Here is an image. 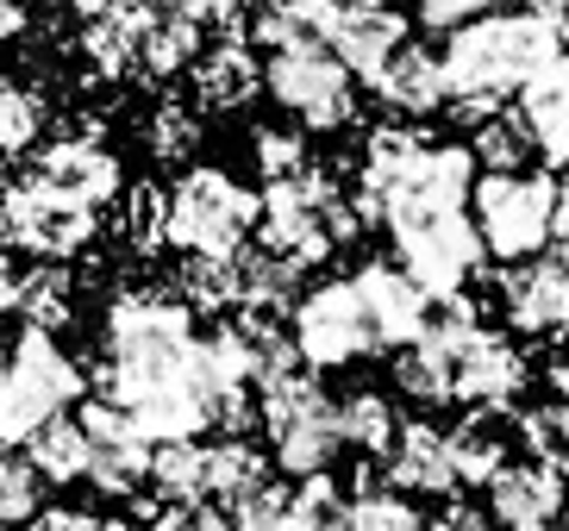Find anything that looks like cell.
Listing matches in <instances>:
<instances>
[{"label": "cell", "instance_id": "1", "mask_svg": "<svg viewBox=\"0 0 569 531\" xmlns=\"http://www.w3.org/2000/svg\"><path fill=\"white\" fill-rule=\"evenodd\" d=\"M395 382L413 400H432V407L463 400V407H482V413H507L526 394L532 369H526V357L501 332H488L476 319V307L457 294V300H432L419 338L395 363Z\"/></svg>", "mask_w": 569, "mask_h": 531}, {"label": "cell", "instance_id": "2", "mask_svg": "<svg viewBox=\"0 0 569 531\" xmlns=\"http://www.w3.org/2000/svg\"><path fill=\"white\" fill-rule=\"evenodd\" d=\"M563 57V19H545V13H482L457 26L438 69H445V100L476 126L501 107L507 94L532 82L538 69Z\"/></svg>", "mask_w": 569, "mask_h": 531}, {"label": "cell", "instance_id": "3", "mask_svg": "<svg viewBox=\"0 0 569 531\" xmlns=\"http://www.w3.org/2000/svg\"><path fill=\"white\" fill-rule=\"evenodd\" d=\"M257 419H263L269 444H276V463L307 482V475H326L338 457V407L326 400L319 375L295 357V344H282L257 375Z\"/></svg>", "mask_w": 569, "mask_h": 531}, {"label": "cell", "instance_id": "4", "mask_svg": "<svg viewBox=\"0 0 569 531\" xmlns=\"http://www.w3.org/2000/svg\"><path fill=\"white\" fill-rule=\"evenodd\" d=\"M257 232H263V250L307 269L326 263L338 244H351L363 232V213H357V200L338 194L326 169L307 163L301 176H282V182H269V194H257Z\"/></svg>", "mask_w": 569, "mask_h": 531}, {"label": "cell", "instance_id": "5", "mask_svg": "<svg viewBox=\"0 0 569 531\" xmlns=\"http://www.w3.org/2000/svg\"><path fill=\"white\" fill-rule=\"evenodd\" d=\"M163 213L169 244H182L188 257H238L257 232V194L226 169H188L163 194Z\"/></svg>", "mask_w": 569, "mask_h": 531}, {"label": "cell", "instance_id": "6", "mask_svg": "<svg viewBox=\"0 0 569 531\" xmlns=\"http://www.w3.org/2000/svg\"><path fill=\"white\" fill-rule=\"evenodd\" d=\"M551 213H557V182L545 169L482 176L469 188V226H476L488 257H501V263H526L551 244Z\"/></svg>", "mask_w": 569, "mask_h": 531}, {"label": "cell", "instance_id": "7", "mask_svg": "<svg viewBox=\"0 0 569 531\" xmlns=\"http://www.w3.org/2000/svg\"><path fill=\"white\" fill-rule=\"evenodd\" d=\"M76 394H82V363H69L51 332H26L7 350V375H0V444H26L44 419L69 413Z\"/></svg>", "mask_w": 569, "mask_h": 531}, {"label": "cell", "instance_id": "8", "mask_svg": "<svg viewBox=\"0 0 569 531\" xmlns=\"http://www.w3.org/2000/svg\"><path fill=\"white\" fill-rule=\"evenodd\" d=\"M263 88L282 100L301 126H313V132H338V126H351V119H357V82H351V69L338 63L319 38H295V44L269 50Z\"/></svg>", "mask_w": 569, "mask_h": 531}, {"label": "cell", "instance_id": "9", "mask_svg": "<svg viewBox=\"0 0 569 531\" xmlns=\"http://www.w3.org/2000/svg\"><path fill=\"white\" fill-rule=\"evenodd\" d=\"M469 188H476V157L463 144H419L413 163L369 200V219L395 226H419V219L469 213Z\"/></svg>", "mask_w": 569, "mask_h": 531}, {"label": "cell", "instance_id": "10", "mask_svg": "<svg viewBox=\"0 0 569 531\" xmlns=\"http://www.w3.org/2000/svg\"><path fill=\"white\" fill-rule=\"evenodd\" d=\"M395 257H401V275L419 288L426 300H457L476 269H482V238L469 226V213H445V219H419V226H395Z\"/></svg>", "mask_w": 569, "mask_h": 531}, {"label": "cell", "instance_id": "11", "mask_svg": "<svg viewBox=\"0 0 569 531\" xmlns=\"http://www.w3.org/2000/svg\"><path fill=\"white\" fill-rule=\"evenodd\" d=\"M94 232H101L94 207H76V200L38 188L32 176L0 194V250H32L44 263H63L94 244Z\"/></svg>", "mask_w": 569, "mask_h": 531}, {"label": "cell", "instance_id": "12", "mask_svg": "<svg viewBox=\"0 0 569 531\" xmlns=\"http://www.w3.org/2000/svg\"><path fill=\"white\" fill-rule=\"evenodd\" d=\"M288 344H295V357H301L307 369H345V363H357V357L376 350L351 275L295 300V338H288Z\"/></svg>", "mask_w": 569, "mask_h": 531}, {"label": "cell", "instance_id": "13", "mask_svg": "<svg viewBox=\"0 0 569 531\" xmlns=\"http://www.w3.org/2000/svg\"><path fill=\"white\" fill-rule=\"evenodd\" d=\"M76 419H82V438H88V482L107 488V494L144 488V475H151V438L126 419V407L88 400Z\"/></svg>", "mask_w": 569, "mask_h": 531}, {"label": "cell", "instance_id": "14", "mask_svg": "<svg viewBox=\"0 0 569 531\" xmlns=\"http://www.w3.org/2000/svg\"><path fill=\"white\" fill-rule=\"evenodd\" d=\"M32 182L38 188H51V194L76 200V207H94L101 213L107 200L119 194V163H113V150L101 144V138H57V144L38 150V163H32Z\"/></svg>", "mask_w": 569, "mask_h": 531}, {"label": "cell", "instance_id": "15", "mask_svg": "<svg viewBox=\"0 0 569 531\" xmlns=\"http://www.w3.org/2000/svg\"><path fill=\"white\" fill-rule=\"evenodd\" d=\"M319 44L351 69V82L357 76L376 82L382 63L407 44V19L395 13V7H345V0H338L332 13H326V26H319Z\"/></svg>", "mask_w": 569, "mask_h": 531}, {"label": "cell", "instance_id": "16", "mask_svg": "<svg viewBox=\"0 0 569 531\" xmlns=\"http://www.w3.org/2000/svg\"><path fill=\"white\" fill-rule=\"evenodd\" d=\"M501 307L513 332L526 338H569V263L557 257H526L501 275Z\"/></svg>", "mask_w": 569, "mask_h": 531}, {"label": "cell", "instance_id": "17", "mask_svg": "<svg viewBox=\"0 0 569 531\" xmlns=\"http://www.w3.org/2000/svg\"><path fill=\"white\" fill-rule=\"evenodd\" d=\"M351 288H357V307L369 319L376 350H407L419 338V325H426V313H432V300L419 294L395 263H363L351 275Z\"/></svg>", "mask_w": 569, "mask_h": 531}, {"label": "cell", "instance_id": "18", "mask_svg": "<svg viewBox=\"0 0 569 531\" xmlns=\"http://www.w3.org/2000/svg\"><path fill=\"white\" fill-rule=\"evenodd\" d=\"M563 475L538 463H507L488 482V519H495V531H551L563 519Z\"/></svg>", "mask_w": 569, "mask_h": 531}, {"label": "cell", "instance_id": "19", "mask_svg": "<svg viewBox=\"0 0 569 531\" xmlns=\"http://www.w3.org/2000/svg\"><path fill=\"white\" fill-rule=\"evenodd\" d=\"M382 475L395 494H457V475H451V450H445V432L432 419H401V432L382 457Z\"/></svg>", "mask_w": 569, "mask_h": 531}, {"label": "cell", "instance_id": "20", "mask_svg": "<svg viewBox=\"0 0 569 531\" xmlns=\"http://www.w3.org/2000/svg\"><path fill=\"white\" fill-rule=\"evenodd\" d=\"M513 113L526 119L532 150L545 157V163H569V50H563V57H551L532 82L519 88Z\"/></svg>", "mask_w": 569, "mask_h": 531}, {"label": "cell", "instance_id": "21", "mask_svg": "<svg viewBox=\"0 0 569 531\" xmlns=\"http://www.w3.org/2000/svg\"><path fill=\"white\" fill-rule=\"evenodd\" d=\"M194 100H201L207 113H232V107H251L257 88H263V63H257V50L244 38H226V44L201 50L194 57Z\"/></svg>", "mask_w": 569, "mask_h": 531}, {"label": "cell", "instance_id": "22", "mask_svg": "<svg viewBox=\"0 0 569 531\" xmlns=\"http://www.w3.org/2000/svg\"><path fill=\"white\" fill-rule=\"evenodd\" d=\"M369 88H376L382 107H395V113H438V107H445V69H438L432 50H419V44L395 50Z\"/></svg>", "mask_w": 569, "mask_h": 531}, {"label": "cell", "instance_id": "23", "mask_svg": "<svg viewBox=\"0 0 569 531\" xmlns=\"http://www.w3.org/2000/svg\"><path fill=\"white\" fill-rule=\"evenodd\" d=\"M138 38H144V7L138 0H113L107 13L88 19V32H82V57L101 76H132L138 63Z\"/></svg>", "mask_w": 569, "mask_h": 531}, {"label": "cell", "instance_id": "24", "mask_svg": "<svg viewBox=\"0 0 569 531\" xmlns=\"http://www.w3.org/2000/svg\"><path fill=\"white\" fill-rule=\"evenodd\" d=\"M194 57H201V26H188V19H169V13H151V7H144V38H138L132 76H144V82H169V76L194 69Z\"/></svg>", "mask_w": 569, "mask_h": 531}, {"label": "cell", "instance_id": "25", "mask_svg": "<svg viewBox=\"0 0 569 531\" xmlns=\"http://www.w3.org/2000/svg\"><path fill=\"white\" fill-rule=\"evenodd\" d=\"M269 482V457L251 438H226V444H207V507L232 513L244 494Z\"/></svg>", "mask_w": 569, "mask_h": 531}, {"label": "cell", "instance_id": "26", "mask_svg": "<svg viewBox=\"0 0 569 531\" xmlns=\"http://www.w3.org/2000/svg\"><path fill=\"white\" fill-rule=\"evenodd\" d=\"M26 463H32L38 482H82L88 475V438L76 413L44 419L32 438H26Z\"/></svg>", "mask_w": 569, "mask_h": 531}, {"label": "cell", "instance_id": "27", "mask_svg": "<svg viewBox=\"0 0 569 531\" xmlns=\"http://www.w3.org/2000/svg\"><path fill=\"white\" fill-rule=\"evenodd\" d=\"M163 507H207V444L201 438H182V444H157L151 450V475Z\"/></svg>", "mask_w": 569, "mask_h": 531}, {"label": "cell", "instance_id": "28", "mask_svg": "<svg viewBox=\"0 0 569 531\" xmlns=\"http://www.w3.org/2000/svg\"><path fill=\"white\" fill-rule=\"evenodd\" d=\"M401 432V413H395V400L382 394H345L338 400V444L369 457V463H382L388 444Z\"/></svg>", "mask_w": 569, "mask_h": 531}, {"label": "cell", "instance_id": "29", "mask_svg": "<svg viewBox=\"0 0 569 531\" xmlns=\"http://www.w3.org/2000/svg\"><path fill=\"white\" fill-rule=\"evenodd\" d=\"M445 450H451V475H457V488H488L507 463H513V457H507V438L495 432V425H488L482 413L463 419L457 432H445Z\"/></svg>", "mask_w": 569, "mask_h": 531}, {"label": "cell", "instance_id": "30", "mask_svg": "<svg viewBox=\"0 0 569 531\" xmlns=\"http://www.w3.org/2000/svg\"><path fill=\"white\" fill-rule=\"evenodd\" d=\"M176 300L188 313H238V257H182Z\"/></svg>", "mask_w": 569, "mask_h": 531}, {"label": "cell", "instance_id": "31", "mask_svg": "<svg viewBox=\"0 0 569 531\" xmlns=\"http://www.w3.org/2000/svg\"><path fill=\"white\" fill-rule=\"evenodd\" d=\"M488 176H519V169H532V132H526V119L495 107L488 119H476V144H463Z\"/></svg>", "mask_w": 569, "mask_h": 531}, {"label": "cell", "instance_id": "32", "mask_svg": "<svg viewBox=\"0 0 569 531\" xmlns=\"http://www.w3.org/2000/svg\"><path fill=\"white\" fill-rule=\"evenodd\" d=\"M13 307L26 313V332H57V325H69V313H76L69 269H57V263L32 269L26 282H13Z\"/></svg>", "mask_w": 569, "mask_h": 531}, {"label": "cell", "instance_id": "33", "mask_svg": "<svg viewBox=\"0 0 569 531\" xmlns=\"http://www.w3.org/2000/svg\"><path fill=\"white\" fill-rule=\"evenodd\" d=\"M519 438H526V463L551 469V475H569V407L563 400H538L519 413Z\"/></svg>", "mask_w": 569, "mask_h": 531}, {"label": "cell", "instance_id": "34", "mask_svg": "<svg viewBox=\"0 0 569 531\" xmlns=\"http://www.w3.org/2000/svg\"><path fill=\"white\" fill-rule=\"evenodd\" d=\"M169 213H163V188H151V182H138L132 194H126V207H119V238L138 250V257H151V250H163L169 244Z\"/></svg>", "mask_w": 569, "mask_h": 531}, {"label": "cell", "instance_id": "35", "mask_svg": "<svg viewBox=\"0 0 569 531\" xmlns=\"http://www.w3.org/2000/svg\"><path fill=\"white\" fill-rule=\"evenodd\" d=\"M38 132H44V100H38L32 88H7L0 82V163L26 157Z\"/></svg>", "mask_w": 569, "mask_h": 531}, {"label": "cell", "instance_id": "36", "mask_svg": "<svg viewBox=\"0 0 569 531\" xmlns=\"http://www.w3.org/2000/svg\"><path fill=\"white\" fill-rule=\"evenodd\" d=\"M345 531H426V519H419L395 488H363V494L345 507Z\"/></svg>", "mask_w": 569, "mask_h": 531}, {"label": "cell", "instance_id": "37", "mask_svg": "<svg viewBox=\"0 0 569 531\" xmlns=\"http://www.w3.org/2000/svg\"><path fill=\"white\" fill-rule=\"evenodd\" d=\"M144 144H151L157 163H182V157H194V144H201V119L188 113L182 100H163V107L151 113Z\"/></svg>", "mask_w": 569, "mask_h": 531}, {"label": "cell", "instance_id": "38", "mask_svg": "<svg viewBox=\"0 0 569 531\" xmlns=\"http://www.w3.org/2000/svg\"><path fill=\"white\" fill-rule=\"evenodd\" d=\"M345 507H351V500L338 494L332 475L295 482V531H345Z\"/></svg>", "mask_w": 569, "mask_h": 531}, {"label": "cell", "instance_id": "39", "mask_svg": "<svg viewBox=\"0 0 569 531\" xmlns=\"http://www.w3.org/2000/svg\"><path fill=\"white\" fill-rule=\"evenodd\" d=\"M226 519H232V531H295V488L263 482L257 494L238 500Z\"/></svg>", "mask_w": 569, "mask_h": 531}, {"label": "cell", "instance_id": "40", "mask_svg": "<svg viewBox=\"0 0 569 531\" xmlns=\"http://www.w3.org/2000/svg\"><path fill=\"white\" fill-rule=\"evenodd\" d=\"M44 507V482L32 475L26 457H0V525H19V519H38Z\"/></svg>", "mask_w": 569, "mask_h": 531}, {"label": "cell", "instance_id": "41", "mask_svg": "<svg viewBox=\"0 0 569 531\" xmlns=\"http://www.w3.org/2000/svg\"><path fill=\"white\" fill-rule=\"evenodd\" d=\"M251 144H257V169H263V182H282V176H301V169H307V144L295 132H276V126H269V132H257Z\"/></svg>", "mask_w": 569, "mask_h": 531}, {"label": "cell", "instance_id": "42", "mask_svg": "<svg viewBox=\"0 0 569 531\" xmlns=\"http://www.w3.org/2000/svg\"><path fill=\"white\" fill-rule=\"evenodd\" d=\"M151 13H169V19H188V26H232L238 19V0H138Z\"/></svg>", "mask_w": 569, "mask_h": 531}, {"label": "cell", "instance_id": "43", "mask_svg": "<svg viewBox=\"0 0 569 531\" xmlns=\"http://www.w3.org/2000/svg\"><path fill=\"white\" fill-rule=\"evenodd\" d=\"M495 13V0H419V19L432 26V32H457V26H469V19Z\"/></svg>", "mask_w": 569, "mask_h": 531}, {"label": "cell", "instance_id": "44", "mask_svg": "<svg viewBox=\"0 0 569 531\" xmlns=\"http://www.w3.org/2000/svg\"><path fill=\"white\" fill-rule=\"evenodd\" d=\"M32 531H107V519L82 513V507H38Z\"/></svg>", "mask_w": 569, "mask_h": 531}, {"label": "cell", "instance_id": "45", "mask_svg": "<svg viewBox=\"0 0 569 531\" xmlns=\"http://www.w3.org/2000/svg\"><path fill=\"white\" fill-rule=\"evenodd\" d=\"M338 0H263V13L276 19H295V26H307V32L319 38V26H326V13H332Z\"/></svg>", "mask_w": 569, "mask_h": 531}, {"label": "cell", "instance_id": "46", "mask_svg": "<svg viewBox=\"0 0 569 531\" xmlns=\"http://www.w3.org/2000/svg\"><path fill=\"white\" fill-rule=\"evenodd\" d=\"M426 531H495V519L482 507H469V500H451V507H438V519Z\"/></svg>", "mask_w": 569, "mask_h": 531}, {"label": "cell", "instance_id": "47", "mask_svg": "<svg viewBox=\"0 0 569 531\" xmlns=\"http://www.w3.org/2000/svg\"><path fill=\"white\" fill-rule=\"evenodd\" d=\"M551 244H557V263H569V182H557V213H551Z\"/></svg>", "mask_w": 569, "mask_h": 531}, {"label": "cell", "instance_id": "48", "mask_svg": "<svg viewBox=\"0 0 569 531\" xmlns=\"http://www.w3.org/2000/svg\"><path fill=\"white\" fill-rule=\"evenodd\" d=\"M19 32H26V7H19V0H0V44L19 38Z\"/></svg>", "mask_w": 569, "mask_h": 531}, {"label": "cell", "instance_id": "49", "mask_svg": "<svg viewBox=\"0 0 569 531\" xmlns=\"http://www.w3.org/2000/svg\"><path fill=\"white\" fill-rule=\"evenodd\" d=\"M551 388H557V400H563V407H569V350H563V357H557V369H551Z\"/></svg>", "mask_w": 569, "mask_h": 531}, {"label": "cell", "instance_id": "50", "mask_svg": "<svg viewBox=\"0 0 569 531\" xmlns=\"http://www.w3.org/2000/svg\"><path fill=\"white\" fill-rule=\"evenodd\" d=\"M13 307V269H7V250H0V313Z\"/></svg>", "mask_w": 569, "mask_h": 531}, {"label": "cell", "instance_id": "51", "mask_svg": "<svg viewBox=\"0 0 569 531\" xmlns=\"http://www.w3.org/2000/svg\"><path fill=\"white\" fill-rule=\"evenodd\" d=\"M69 7H76V13H82V19H94V13H107L113 0H69Z\"/></svg>", "mask_w": 569, "mask_h": 531}, {"label": "cell", "instance_id": "52", "mask_svg": "<svg viewBox=\"0 0 569 531\" xmlns=\"http://www.w3.org/2000/svg\"><path fill=\"white\" fill-rule=\"evenodd\" d=\"M345 7H395V0H345Z\"/></svg>", "mask_w": 569, "mask_h": 531}, {"label": "cell", "instance_id": "53", "mask_svg": "<svg viewBox=\"0 0 569 531\" xmlns=\"http://www.w3.org/2000/svg\"><path fill=\"white\" fill-rule=\"evenodd\" d=\"M557 531H569V500H563V519H557Z\"/></svg>", "mask_w": 569, "mask_h": 531}, {"label": "cell", "instance_id": "54", "mask_svg": "<svg viewBox=\"0 0 569 531\" xmlns=\"http://www.w3.org/2000/svg\"><path fill=\"white\" fill-rule=\"evenodd\" d=\"M0 375H7V350H0Z\"/></svg>", "mask_w": 569, "mask_h": 531}, {"label": "cell", "instance_id": "55", "mask_svg": "<svg viewBox=\"0 0 569 531\" xmlns=\"http://www.w3.org/2000/svg\"><path fill=\"white\" fill-rule=\"evenodd\" d=\"M563 19H569V0H563Z\"/></svg>", "mask_w": 569, "mask_h": 531}, {"label": "cell", "instance_id": "56", "mask_svg": "<svg viewBox=\"0 0 569 531\" xmlns=\"http://www.w3.org/2000/svg\"><path fill=\"white\" fill-rule=\"evenodd\" d=\"M0 531H7V525H0Z\"/></svg>", "mask_w": 569, "mask_h": 531}]
</instances>
